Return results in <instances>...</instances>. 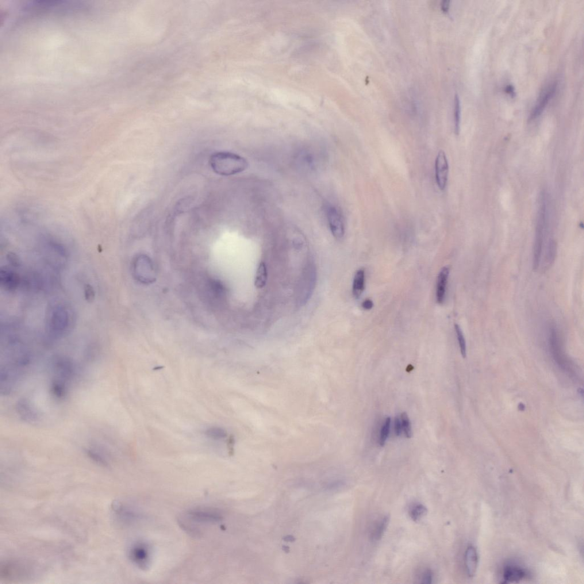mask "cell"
I'll use <instances>...</instances> for the list:
<instances>
[{"instance_id": "5bb4252c", "label": "cell", "mask_w": 584, "mask_h": 584, "mask_svg": "<svg viewBox=\"0 0 584 584\" xmlns=\"http://www.w3.org/2000/svg\"><path fill=\"white\" fill-rule=\"evenodd\" d=\"M449 274V268L444 267L441 269L439 275H438L437 300L439 304H442L444 301Z\"/></svg>"}, {"instance_id": "7402d4cb", "label": "cell", "mask_w": 584, "mask_h": 584, "mask_svg": "<svg viewBox=\"0 0 584 584\" xmlns=\"http://www.w3.org/2000/svg\"><path fill=\"white\" fill-rule=\"evenodd\" d=\"M460 101L459 95L456 94L454 98V119L455 132L457 135H458L460 132Z\"/></svg>"}, {"instance_id": "d6a6232c", "label": "cell", "mask_w": 584, "mask_h": 584, "mask_svg": "<svg viewBox=\"0 0 584 584\" xmlns=\"http://www.w3.org/2000/svg\"><path fill=\"white\" fill-rule=\"evenodd\" d=\"M449 1L448 0H444L442 3H441V7L444 11H447L448 10Z\"/></svg>"}, {"instance_id": "3957f363", "label": "cell", "mask_w": 584, "mask_h": 584, "mask_svg": "<svg viewBox=\"0 0 584 584\" xmlns=\"http://www.w3.org/2000/svg\"><path fill=\"white\" fill-rule=\"evenodd\" d=\"M210 163L217 174L230 176L244 171L248 167L247 160L236 153L219 152L211 156Z\"/></svg>"}, {"instance_id": "44dd1931", "label": "cell", "mask_w": 584, "mask_h": 584, "mask_svg": "<svg viewBox=\"0 0 584 584\" xmlns=\"http://www.w3.org/2000/svg\"><path fill=\"white\" fill-rule=\"evenodd\" d=\"M428 513V509L421 504L413 505L409 511V515L414 521H420Z\"/></svg>"}, {"instance_id": "d4e9b609", "label": "cell", "mask_w": 584, "mask_h": 584, "mask_svg": "<svg viewBox=\"0 0 584 584\" xmlns=\"http://www.w3.org/2000/svg\"><path fill=\"white\" fill-rule=\"evenodd\" d=\"M401 423L402 427L403 432H404L406 438H411L412 437V425L409 416H407L406 413H403L401 414Z\"/></svg>"}, {"instance_id": "52a82bcc", "label": "cell", "mask_w": 584, "mask_h": 584, "mask_svg": "<svg viewBox=\"0 0 584 584\" xmlns=\"http://www.w3.org/2000/svg\"><path fill=\"white\" fill-rule=\"evenodd\" d=\"M111 508L115 518L122 523L130 524L140 518L141 516L137 511L122 502H114Z\"/></svg>"}, {"instance_id": "484cf974", "label": "cell", "mask_w": 584, "mask_h": 584, "mask_svg": "<svg viewBox=\"0 0 584 584\" xmlns=\"http://www.w3.org/2000/svg\"><path fill=\"white\" fill-rule=\"evenodd\" d=\"M434 579L433 571L429 569H425L418 576V583L421 584H432Z\"/></svg>"}, {"instance_id": "ffe728a7", "label": "cell", "mask_w": 584, "mask_h": 584, "mask_svg": "<svg viewBox=\"0 0 584 584\" xmlns=\"http://www.w3.org/2000/svg\"><path fill=\"white\" fill-rule=\"evenodd\" d=\"M268 279L267 269L264 262H261L256 271L255 286L261 289L266 285Z\"/></svg>"}, {"instance_id": "4316f807", "label": "cell", "mask_w": 584, "mask_h": 584, "mask_svg": "<svg viewBox=\"0 0 584 584\" xmlns=\"http://www.w3.org/2000/svg\"><path fill=\"white\" fill-rule=\"evenodd\" d=\"M206 435L211 438V439L219 440L225 438L226 437V433L221 429L213 428L207 430Z\"/></svg>"}, {"instance_id": "8fae6325", "label": "cell", "mask_w": 584, "mask_h": 584, "mask_svg": "<svg viewBox=\"0 0 584 584\" xmlns=\"http://www.w3.org/2000/svg\"><path fill=\"white\" fill-rule=\"evenodd\" d=\"M16 410L22 421L28 423H36L39 421V413L28 399H20L16 403Z\"/></svg>"}, {"instance_id": "7a4b0ae2", "label": "cell", "mask_w": 584, "mask_h": 584, "mask_svg": "<svg viewBox=\"0 0 584 584\" xmlns=\"http://www.w3.org/2000/svg\"><path fill=\"white\" fill-rule=\"evenodd\" d=\"M74 314L70 306L54 305L49 311L47 329L50 337L58 339L67 335L74 324Z\"/></svg>"}, {"instance_id": "cb8c5ba5", "label": "cell", "mask_w": 584, "mask_h": 584, "mask_svg": "<svg viewBox=\"0 0 584 584\" xmlns=\"http://www.w3.org/2000/svg\"><path fill=\"white\" fill-rule=\"evenodd\" d=\"M455 329L457 339L458 340L461 354H462L463 358H465L466 357V343L464 339L462 330L461 329L460 326L456 324L455 325Z\"/></svg>"}, {"instance_id": "8992f818", "label": "cell", "mask_w": 584, "mask_h": 584, "mask_svg": "<svg viewBox=\"0 0 584 584\" xmlns=\"http://www.w3.org/2000/svg\"><path fill=\"white\" fill-rule=\"evenodd\" d=\"M133 274L138 281L144 284H150L155 280L152 261L146 255H140L134 261Z\"/></svg>"}, {"instance_id": "e0dca14e", "label": "cell", "mask_w": 584, "mask_h": 584, "mask_svg": "<svg viewBox=\"0 0 584 584\" xmlns=\"http://www.w3.org/2000/svg\"><path fill=\"white\" fill-rule=\"evenodd\" d=\"M478 554L476 549L473 546H470L466 552V566L467 574L470 577H473L475 575L478 567Z\"/></svg>"}, {"instance_id": "ac0fdd59", "label": "cell", "mask_w": 584, "mask_h": 584, "mask_svg": "<svg viewBox=\"0 0 584 584\" xmlns=\"http://www.w3.org/2000/svg\"><path fill=\"white\" fill-rule=\"evenodd\" d=\"M365 270L364 269L357 271L353 284V294L356 298H359L363 294L365 288Z\"/></svg>"}, {"instance_id": "30bf717a", "label": "cell", "mask_w": 584, "mask_h": 584, "mask_svg": "<svg viewBox=\"0 0 584 584\" xmlns=\"http://www.w3.org/2000/svg\"><path fill=\"white\" fill-rule=\"evenodd\" d=\"M28 575L29 571L22 563L9 561L1 565V577L3 579L20 580Z\"/></svg>"}, {"instance_id": "2e32d148", "label": "cell", "mask_w": 584, "mask_h": 584, "mask_svg": "<svg viewBox=\"0 0 584 584\" xmlns=\"http://www.w3.org/2000/svg\"><path fill=\"white\" fill-rule=\"evenodd\" d=\"M389 522V517L384 516L380 518L372 526L370 536L372 541H377L382 539Z\"/></svg>"}, {"instance_id": "ba28073f", "label": "cell", "mask_w": 584, "mask_h": 584, "mask_svg": "<svg viewBox=\"0 0 584 584\" xmlns=\"http://www.w3.org/2000/svg\"><path fill=\"white\" fill-rule=\"evenodd\" d=\"M328 224L330 231L337 239H341L345 235L344 220L340 211L334 206L328 207L326 210Z\"/></svg>"}, {"instance_id": "d6986e66", "label": "cell", "mask_w": 584, "mask_h": 584, "mask_svg": "<svg viewBox=\"0 0 584 584\" xmlns=\"http://www.w3.org/2000/svg\"><path fill=\"white\" fill-rule=\"evenodd\" d=\"M86 453L88 457L94 462L102 466H107L108 461L106 456L102 452L95 447H89L86 449Z\"/></svg>"}, {"instance_id": "5b68a950", "label": "cell", "mask_w": 584, "mask_h": 584, "mask_svg": "<svg viewBox=\"0 0 584 584\" xmlns=\"http://www.w3.org/2000/svg\"><path fill=\"white\" fill-rule=\"evenodd\" d=\"M131 562L140 570L147 571L152 560V548L148 543L143 540L137 541L131 545L128 551Z\"/></svg>"}, {"instance_id": "9c48e42d", "label": "cell", "mask_w": 584, "mask_h": 584, "mask_svg": "<svg viewBox=\"0 0 584 584\" xmlns=\"http://www.w3.org/2000/svg\"><path fill=\"white\" fill-rule=\"evenodd\" d=\"M435 170L437 185L440 190L443 191L448 182L449 165L446 155L442 150H440L436 157Z\"/></svg>"}, {"instance_id": "f1b7e54d", "label": "cell", "mask_w": 584, "mask_h": 584, "mask_svg": "<svg viewBox=\"0 0 584 584\" xmlns=\"http://www.w3.org/2000/svg\"><path fill=\"white\" fill-rule=\"evenodd\" d=\"M394 430L397 436L399 437L401 435L402 430V423L401 419L398 416L395 418Z\"/></svg>"}, {"instance_id": "603a6c76", "label": "cell", "mask_w": 584, "mask_h": 584, "mask_svg": "<svg viewBox=\"0 0 584 584\" xmlns=\"http://www.w3.org/2000/svg\"><path fill=\"white\" fill-rule=\"evenodd\" d=\"M391 419L387 417L383 422L381 433H380L379 443L381 446L385 444L388 436H389L390 429Z\"/></svg>"}, {"instance_id": "83f0119b", "label": "cell", "mask_w": 584, "mask_h": 584, "mask_svg": "<svg viewBox=\"0 0 584 584\" xmlns=\"http://www.w3.org/2000/svg\"><path fill=\"white\" fill-rule=\"evenodd\" d=\"M84 297L86 300L89 302H92L94 300L95 297V293L94 288L90 284H86L84 288Z\"/></svg>"}, {"instance_id": "277c9868", "label": "cell", "mask_w": 584, "mask_h": 584, "mask_svg": "<svg viewBox=\"0 0 584 584\" xmlns=\"http://www.w3.org/2000/svg\"><path fill=\"white\" fill-rule=\"evenodd\" d=\"M540 207L538 212L535 244L533 248V269L537 270L539 268L542 255L545 236V225H546V202L544 195H541Z\"/></svg>"}, {"instance_id": "9a60e30c", "label": "cell", "mask_w": 584, "mask_h": 584, "mask_svg": "<svg viewBox=\"0 0 584 584\" xmlns=\"http://www.w3.org/2000/svg\"><path fill=\"white\" fill-rule=\"evenodd\" d=\"M527 571L516 566H508L505 569L504 577L506 582H517L527 577Z\"/></svg>"}, {"instance_id": "f546056e", "label": "cell", "mask_w": 584, "mask_h": 584, "mask_svg": "<svg viewBox=\"0 0 584 584\" xmlns=\"http://www.w3.org/2000/svg\"><path fill=\"white\" fill-rule=\"evenodd\" d=\"M7 260H8L10 264H12L13 266H18L19 264H20L19 263V262H20V260H18L17 255L15 254L14 253H9L8 255H7Z\"/></svg>"}, {"instance_id": "4fadbf2b", "label": "cell", "mask_w": 584, "mask_h": 584, "mask_svg": "<svg viewBox=\"0 0 584 584\" xmlns=\"http://www.w3.org/2000/svg\"><path fill=\"white\" fill-rule=\"evenodd\" d=\"M20 284L18 275L10 269L3 267L0 270V284L3 290L13 292L17 289Z\"/></svg>"}, {"instance_id": "7c38bea8", "label": "cell", "mask_w": 584, "mask_h": 584, "mask_svg": "<svg viewBox=\"0 0 584 584\" xmlns=\"http://www.w3.org/2000/svg\"><path fill=\"white\" fill-rule=\"evenodd\" d=\"M556 87V83H553L541 94L535 107H533L531 111V115H530V121L535 120L542 114L543 111L546 108L548 103L550 102V100L554 96Z\"/></svg>"}, {"instance_id": "4dcf8cb0", "label": "cell", "mask_w": 584, "mask_h": 584, "mask_svg": "<svg viewBox=\"0 0 584 584\" xmlns=\"http://www.w3.org/2000/svg\"><path fill=\"white\" fill-rule=\"evenodd\" d=\"M374 303L370 299H366L365 300L362 304L363 308L365 310H370L373 307Z\"/></svg>"}, {"instance_id": "1f68e13d", "label": "cell", "mask_w": 584, "mask_h": 584, "mask_svg": "<svg viewBox=\"0 0 584 584\" xmlns=\"http://www.w3.org/2000/svg\"><path fill=\"white\" fill-rule=\"evenodd\" d=\"M505 91L507 93H508L511 96H512V97H514V95H515V91H514V88L512 85H511V84H510V85H509V86H506V89H505Z\"/></svg>"}, {"instance_id": "6da1fadb", "label": "cell", "mask_w": 584, "mask_h": 584, "mask_svg": "<svg viewBox=\"0 0 584 584\" xmlns=\"http://www.w3.org/2000/svg\"><path fill=\"white\" fill-rule=\"evenodd\" d=\"M222 514L217 509L199 507L183 513L179 518V524L185 531L194 535L202 533L207 525L218 523L222 520Z\"/></svg>"}]
</instances>
